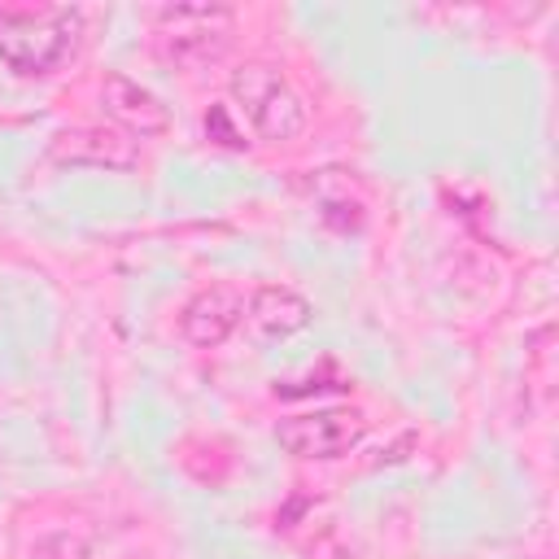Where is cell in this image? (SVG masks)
Returning <instances> with one entry per match:
<instances>
[{"label":"cell","instance_id":"cell-1","mask_svg":"<svg viewBox=\"0 0 559 559\" xmlns=\"http://www.w3.org/2000/svg\"><path fill=\"white\" fill-rule=\"evenodd\" d=\"M83 9L70 4H0V61L22 79H44L74 57Z\"/></svg>","mask_w":559,"mask_h":559},{"label":"cell","instance_id":"cell-2","mask_svg":"<svg viewBox=\"0 0 559 559\" xmlns=\"http://www.w3.org/2000/svg\"><path fill=\"white\" fill-rule=\"evenodd\" d=\"M157 57L175 70H205L227 52L231 9L223 4H170L157 13Z\"/></svg>","mask_w":559,"mask_h":559},{"label":"cell","instance_id":"cell-3","mask_svg":"<svg viewBox=\"0 0 559 559\" xmlns=\"http://www.w3.org/2000/svg\"><path fill=\"white\" fill-rule=\"evenodd\" d=\"M231 100L245 114V122L271 144L293 140L306 127V105L275 66L249 61V66L231 70Z\"/></svg>","mask_w":559,"mask_h":559},{"label":"cell","instance_id":"cell-4","mask_svg":"<svg viewBox=\"0 0 559 559\" xmlns=\"http://www.w3.org/2000/svg\"><path fill=\"white\" fill-rule=\"evenodd\" d=\"M362 432H367V415L354 406H323L275 424V441L293 459H341L362 441Z\"/></svg>","mask_w":559,"mask_h":559},{"label":"cell","instance_id":"cell-5","mask_svg":"<svg viewBox=\"0 0 559 559\" xmlns=\"http://www.w3.org/2000/svg\"><path fill=\"white\" fill-rule=\"evenodd\" d=\"M240 319H245V293L231 284H210L179 310V332L188 345L214 349L240 328Z\"/></svg>","mask_w":559,"mask_h":559},{"label":"cell","instance_id":"cell-6","mask_svg":"<svg viewBox=\"0 0 559 559\" xmlns=\"http://www.w3.org/2000/svg\"><path fill=\"white\" fill-rule=\"evenodd\" d=\"M52 162L61 166H105V170H131L140 162L135 140L127 131L114 127H79V131H61L48 148Z\"/></svg>","mask_w":559,"mask_h":559},{"label":"cell","instance_id":"cell-7","mask_svg":"<svg viewBox=\"0 0 559 559\" xmlns=\"http://www.w3.org/2000/svg\"><path fill=\"white\" fill-rule=\"evenodd\" d=\"M100 100H105V114H109L114 122H122L127 131H135V135H162V131L170 127V109L162 105V96L148 92L144 83L118 74V70L105 74Z\"/></svg>","mask_w":559,"mask_h":559},{"label":"cell","instance_id":"cell-8","mask_svg":"<svg viewBox=\"0 0 559 559\" xmlns=\"http://www.w3.org/2000/svg\"><path fill=\"white\" fill-rule=\"evenodd\" d=\"M310 323V301L284 284H262L245 297V328L253 341H280Z\"/></svg>","mask_w":559,"mask_h":559},{"label":"cell","instance_id":"cell-9","mask_svg":"<svg viewBox=\"0 0 559 559\" xmlns=\"http://www.w3.org/2000/svg\"><path fill=\"white\" fill-rule=\"evenodd\" d=\"M201 127H205V135H210L214 144H223V148H245V144H249V140H245V127L231 118V105H210L205 118H201Z\"/></svg>","mask_w":559,"mask_h":559},{"label":"cell","instance_id":"cell-10","mask_svg":"<svg viewBox=\"0 0 559 559\" xmlns=\"http://www.w3.org/2000/svg\"><path fill=\"white\" fill-rule=\"evenodd\" d=\"M31 559H92V546L79 533H44L35 542Z\"/></svg>","mask_w":559,"mask_h":559}]
</instances>
